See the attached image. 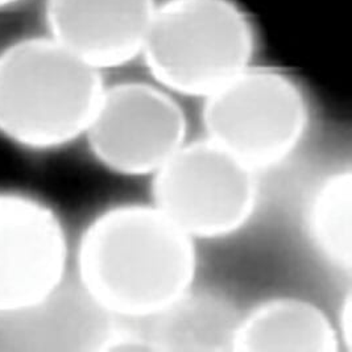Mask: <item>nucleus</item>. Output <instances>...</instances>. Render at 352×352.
<instances>
[{
    "label": "nucleus",
    "mask_w": 352,
    "mask_h": 352,
    "mask_svg": "<svg viewBox=\"0 0 352 352\" xmlns=\"http://www.w3.org/2000/svg\"><path fill=\"white\" fill-rule=\"evenodd\" d=\"M102 72L50 36L0 52V132L32 149L85 136L104 90Z\"/></svg>",
    "instance_id": "obj_2"
},
{
    "label": "nucleus",
    "mask_w": 352,
    "mask_h": 352,
    "mask_svg": "<svg viewBox=\"0 0 352 352\" xmlns=\"http://www.w3.org/2000/svg\"><path fill=\"white\" fill-rule=\"evenodd\" d=\"M17 1H20V0H0V10L7 8V7H10V6L15 4Z\"/></svg>",
    "instance_id": "obj_12"
},
{
    "label": "nucleus",
    "mask_w": 352,
    "mask_h": 352,
    "mask_svg": "<svg viewBox=\"0 0 352 352\" xmlns=\"http://www.w3.org/2000/svg\"><path fill=\"white\" fill-rule=\"evenodd\" d=\"M159 0H47L49 36L103 72L142 57Z\"/></svg>",
    "instance_id": "obj_8"
},
{
    "label": "nucleus",
    "mask_w": 352,
    "mask_h": 352,
    "mask_svg": "<svg viewBox=\"0 0 352 352\" xmlns=\"http://www.w3.org/2000/svg\"><path fill=\"white\" fill-rule=\"evenodd\" d=\"M66 265L57 215L31 197L0 192V313L43 306L64 285Z\"/></svg>",
    "instance_id": "obj_7"
},
{
    "label": "nucleus",
    "mask_w": 352,
    "mask_h": 352,
    "mask_svg": "<svg viewBox=\"0 0 352 352\" xmlns=\"http://www.w3.org/2000/svg\"><path fill=\"white\" fill-rule=\"evenodd\" d=\"M340 336L317 305L302 298H274L241 316L234 351L338 352Z\"/></svg>",
    "instance_id": "obj_10"
},
{
    "label": "nucleus",
    "mask_w": 352,
    "mask_h": 352,
    "mask_svg": "<svg viewBox=\"0 0 352 352\" xmlns=\"http://www.w3.org/2000/svg\"><path fill=\"white\" fill-rule=\"evenodd\" d=\"M257 197L256 170L208 138L186 142L152 176V204L195 241L236 234Z\"/></svg>",
    "instance_id": "obj_5"
},
{
    "label": "nucleus",
    "mask_w": 352,
    "mask_h": 352,
    "mask_svg": "<svg viewBox=\"0 0 352 352\" xmlns=\"http://www.w3.org/2000/svg\"><path fill=\"white\" fill-rule=\"evenodd\" d=\"M307 124L304 90L270 66L252 64L204 99L206 138L256 172L287 160Z\"/></svg>",
    "instance_id": "obj_4"
},
{
    "label": "nucleus",
    "mask_w": 352,
    "mask_h": 352,
    "mask_svg": "<svg viewBox=\"0 0 352 352\" xmlns=\"http://www.w3.org/2000/svg\"><path fill=\"white\" fill-rule=\"evenodd\" d=\"M80 284L120 320L157 314L192 288L195 241L153 204L107 208L78 248Z\"/></svg>",
    "instance_id": "obj_1"
},
{
    "label": "nucleus",
    "mask_w": 352,
    "mask_h": 352,
    "mask_svg": "<svg viewBox=\"0 0 352 352\" xmlns=\"http://www.w3.org/2000/svg\"><path fill=\"white\" fill-rule=\"evenodd\" d=\"M252 20L234 0L159 1L142 57L175 96L208 98L255 64Z\"/></svg>",
    "instance_id": "obj_3"
},
{
    "label": "nucleus",
    "mask_w": 352,
    "mask_h": 352,
    "mask_svg": "<svg viewBox=\"0 0 352 352\" xmlns=\"http://www.w3.org/2000/svg\"><path fill=\"white\" fill-rule=\"evenodd\" d=\"M352 176L350 170L336 172L322 182L309 212L310 235L336 268L351 271Z\"/></svg>",
    "instance_id": "obj_11"
},
{
    "label": "nucleus",
    "mask_w": 352,
    "mask_h": 352,
    "mask_svg": "<svg viewBox=\"0 0 352 352\" xmlns=\"http://www.w3.org/2000/svg\"><path fill=\"white\" fill-rule=\"evenodd\" d=\"M241 316L222 296L190 288L143 320L142 336L151 351H234Z\"/></svg>",
    "instance_id": "obj_9"
},
{
    "label": "nucleus",
    "mask_w": 352,
    "mask_h": 352,
    "mask_svg": "<svg viewBox=\"0 0 352 352\" xmlns=\"http://www.w3.org/2000/svg\"><path fill=\"white\" fill-rule=\"evenodd\" d=\"M188 136L177 96L156 82L106 86L85 138L103 166L122 176H153Z\"/></svg>",
    "instance_id": "obj_6"
}]
</instances>
